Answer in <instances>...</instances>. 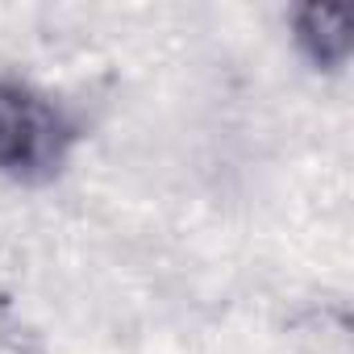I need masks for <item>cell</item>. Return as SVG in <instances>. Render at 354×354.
<instances>
[{"mask_svg": "<svg viewBox=\"0 0 354 354\" xmlns=\"http://www.w3.org/2000/svg\"><path fill=\"white\" fill-rule=\"evenodd\" d=\"M75 142L67 109L26 80H0V175L38 184L55 175Z\"/></svg>", "mask_w": 354, "mask_h": 354, "instance_id": "cell-1", "label": "cell"}, {"mask_svg": "<svg viewBox=\"0 0 354 354\" xmlns=\"http://www.w3.org/2000/svg\"><path fill=\"white\" fill-rule=\"evenodd\" d=\"M296 46L308 55L313 67L337 71L350 59V13L333 5H300L292 13Z\"/></svg>", "mask_w": 354, "mask_h": 354, "instance_id": "cell-2", "label": "cell"}]
</instances>
